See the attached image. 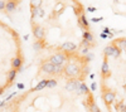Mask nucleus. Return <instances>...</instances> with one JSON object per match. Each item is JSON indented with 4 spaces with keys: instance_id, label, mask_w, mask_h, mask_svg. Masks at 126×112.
Wrapping results in <instances>:
<instances>
[{
    "instance_id": "1",
    "label": "nucleus",
    "mask_w": 126,
    "mask_h": 112,
    "mask_svg": "<svg viewBox=\"0 0 126 112\" xmlns=\"http://www.w3.org/2000/svg\"><path fill=\"white\" fill-rule=\"evenodd\" d=\"M30 23L35 51H53L87 64L93 58V34L78 0H30Z\"/></svg>"
},
{
    "instance_id": "2",
    "label": "nucleus",
    "mask_w": 126,
    "mask_h": 112,
    "mask_svg": "<svg viewBox=\"0 0 126 112\" xmlns=\"http://www.w3.org/2000/svg\"><path fill=\"white\" fill-rule=\"evenodd\" d=\"M102 98H103V101H105L106 105H111V103H113V101L116 99V95H115V92H113V91L107 90V91L103 92Z\"/></svg>"
},
{
    "instance_id": "3",
    "label": "nucleus",
    "mask_w": 126,
    "mask_h": 112,
    "mask_svg": "<svg viewBox=\"0 0 126 112\" xmlns=\"http://www.w3.org/2000/svg\"><path fill=\"white\" fill-rule=\"evenodd\" d=\"M47 82H48V79H42L40 82L38 83L32 91H33V92H37V91H42V90H44V88H47Z\"/></svg>"
},
{
    "instance_id": "4",
    "label": "nucleus",
    "mask_w": 126,
    "mask_h": 112,
    "mask_svg": "<svg viewBox=\"0 0 126 112\" xmlns=\"http://www.w3.org/2000/svg\"><path fill=\"white\" fill-rule=\"evenodd\" d=\"M78 91L82 93V95H88V93H90V90H88V87H87L83 82H82V81L78 83Z\"/></svg>"
},
{
    "instance_id": "5",
    "label": "nucleus",
    "mask_w": 126,
    "mask_h": 112,
    "mask_svg": "<svg viewBox=\"0 0 126 112\" xmlns=\"http://www.w3.org/2000/svg\"><path fill=\"white\" fill-rule=\"evenodd\" d=\"M117 110H118L120 112H126V105H125V103H118Z\"/></svg>"
},
{
    "instance_id": "6",
    "label": "nucleus",
    "mask_w": 126,
    "mask_h": 112,
    "mask_svg": "<svg viewBox=\"0 0 126 112\" xmlns=\"http://www.w3.org/2000/svg\"><path fill=\"white\" fill-rule=\"evenodd\" d=\"M0 1L6 3V7H8V4H10V3H16V4H19V1H20V0H0Z\"/></svg>"
},
{
    "instance_id": "7",
    "label": "nucleus",
    "mask_w": 126,
    "mask_h": 112,
    "mask_svg": "<svg viewBox=\"0 0 126 112\" xmlns=\"http://www.w3.org/2000/svg\"><path fill=\"white\" fill-rule=\"evenodd\" d=\"M98 107H97V105H94V103H91V112H97Z\"/></svg>"
},
{
    "instance_id": "8",
    "label": "nucleus",
    "mask_w": 126,
    "mask_h": 112,
    "mask_svg": "<svg viewBox=\"0 0 126 112\" xmlns=\"http://www.w3.org/2000/svg\"><path fill=\"white\" fill-rule=\"evenodd\" d=\"M97 88V86H96V83H92V87H91V90L92 91H94V90H96Z\"/></svg>"
},
{
    "instance_id": "9",
    "label": "nucleus",
    "mask_w": 126,
    "mask_h": 112,
    "mask_svg": "<svg viewBox=\"0 0 126 112\" xmlns=\"http://www.w3.org/2000/svg\"><path fill=\"white\" fill-rule=\"evenodd\" d=\"M97 112H101V110H97Z\"/></svg>"
}]
</instances>
